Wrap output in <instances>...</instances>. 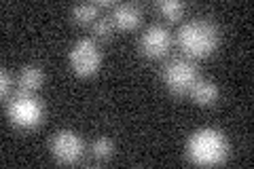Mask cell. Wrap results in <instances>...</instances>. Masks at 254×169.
I'll use <instances>...</instances> for the list:
<instances>
[{
    "label": "cell",
    "mask_w": 254,
    "mask_h": 169,
    "mask_svg": "<svg viewBox=\"0 0 254 169\" xmlns=\"http://www.w3.org/2000/svg\"><path fill=\"white\" fill-rule=\"evenodd\" d=\"M187 157L190 163L199 167L225 163L229 157L227 135L216 127H201V129L193 131L187 140Z\"/></svg>",
    "instance_id": "cell-1"
},
{
    "label": "cell",
    "mask_w": 254,
    "mask_h": 169,
    "mask_svg": "<svg viewBox=\"0 0 254 169\" xmlns=\"http://www.w3.org/2000/svg\"><path fill=\"white\" fill-rule=\"evenodd\" d=\"M176 40L187 57H193V59L208 57L218 47V40H220L218 26L203 17L189 19L178 28Z\"/></svg>",
    "instance_id": "cell-2"
},
{
    "label": "cell",
    "mask_w": 254,
    "mask_h": 169,
    "mask_svg": "<svg viewBox=\"0 0 254 169\" xmlns=\"http://www.w3.org/2000/svg\"><path fill=\"white\" fill-rule=\"evenodd\" d=\"M43 114V102L32 91L19 89L15 95H11L9 104H6V116L15 127H21V129H32V127L41 125Z\"/></svg>",
    "instance_id": "cell-3"
},
{
    "label": "cell",
    "mask_w": 254,
    "mask_h": 169,
    "mask_svg": "<svg viewBox=\"0 0 254 169\" xmlns=\"http://www.w3.org/2000/svg\"><path fill=\"white\" fill-rule=\"evenodd\" d=\"M161 78L172 93H189L199 80V70L190 57H174L163 66Z\"/></svg>",
    "instance_id": "cell-4"
},
{
    "label": "cell",
    "mask_w": 254,
    "mask_h": 169,
    "mask_svg": "<svg viewBox=\"0 0 254 169\" xmlns=\"http://www.w3.org/2000/svg\"><path fill=\"white\" fill-rule=\"evenodd\" d=\"M68 61H70V68L74 70V74L78 76L95 74L102 63V51L98 43H95V38H89V36L78 38L68 53Z\"/></svg>",
    "instance_id": "cell-5"
},
{
    "label": "cell",
    "mask_w": 254,
    "mask_h": 169,
    "mask_svg": "<svg viewBox=\"0 0 254 169\" xmlns=\"http://www.w3.org/2000/svg\"><path fill=\"white\" fill-rule=\"evenodd\" d=\"M51 152L55 161H60V163H76L85 152L83 138L72 129H60L51 138Z\"/></svg>",
    "instance_id": "cell-6"
},
{
    "label": "cell",
    "mask_w": 254,
    "mask_h": 169,
    "mask_svg": "<svg viewBox=\"0 0 254 169\" xmlns=\"http://www.w3.org/2000/svg\"><path fill=\"white\" fill-rule=\"evenodd\" d=\"M172 43H174L172 32L165 26H161V23H153V26H148L142 32L140 51L150 59H159V57H163V55H168Z\"/></svg>",
    "instance_id": "cell-7"
},
{
    "label": "cell",
    "mask_w": 254,
    "mask_h": 169,
    "mask_svg": "<svg viewBox=\"0 0 254 169\" xmlns=\"http://www.w3.org/2000/svg\"><path fill=\"white\" fill-rule=\"evenodd\" d=\"M110 19L115 21L117 28H121V30H133V28H138V23L142 19V9H140V4H136V2L115 4Z\"/></svg>",
    "instance_id": "cell-8"
},
{
    "label": "cell",
    "mask_w": 254,
    "mask_h": 169,
    "mask_svg": "<svg viewBox=\"0 0 254 169\" xmlns=\"http://www.w3.org/2000/svg\"><path fill=\"white\" fill-rule=\"evenodd\" d=\"M190 95H193L195 104H199V106H214V104L218 102L220 91H218V85L214 83V80L199 78L193 85V89H190Z\"/></svg>",
    "instance_id": "cell-9"
},
{
    "label": "cell",
    "mask_w": 254,
    "mask_h": 169,
    "mask_svg": "<svg viewBox=\"0 0 254 169\" xmlns=\"http://www.w3.org/2000/svg\"><path fill=\"white\" fill-rule=\"evenodd\" d=\"M43 83H45V72L38 66H34V63H28V66L21 68L19 78H17V85H19L21 91H32V93H34Z\"/></svg>",
    "instance_id": "cell-10"
},
{
    "label": "cell",
    "mask_w": 254,
    "mask_h": 169,
    "mask_svg": "<svg viewBox=\"0 0 254 169\" xmlns=\"http://www.w3.org/2000/svg\"><path fill=\"white\" fill-rule=\"evenodd\" d=\"M72 19L78 23H93L100 15V4L98 2H81L72 6Z\"/></svg>",
    "instance_id": "cell-11"
},
{
    "label": "cell",
    "mask_w": 254,
    "mask_h": 169,
    "mask_svg": "<svg viewBox=\"0 0 254 169\" xmlns=\"http://www.w3.org/2000/svg\"><path fill=\"white\" fill-rule=\"evenodd\" d=\"M157 9L161 11L168 19H180L182 15L187 11V4L182 2V0H159L157 2Z\"/></svg>",
    "instance_id": "cell-12"
},
{
    "label": "cell",
    "mask_w": 254,
    "mask_h": 169,
    "mask_svg": "<svg viewBox=\"0 0 254 169\" xmlns=\"http://www.w3.org/2000/svg\"><path fill=\"white\" fill-rule=\"evenodd\" d=\"M115 21L110 19V17H98L93 23H91V32L95 34V38H110L115 34Z\"/></svg>",
    "instance_id": "cell-13"
},
{
    "label": "cell",
    "mask_w": 254,
    "mask_h": 169,
    "mask_svg": "<svg viewBox=\"0 0 254 169\" xmlns=\"http://www.w3.org/2000/svg\"><path fill=\"white\" fill-rule=\"evenodd\" d=\"M91 150H93V157L95 159H100V161H104V159H110L113 157V152H115V142L110 140V138H98L93 142V146H91Z\"/></svg>",
    "instance_id": "cell-14"
},
{
    "label": "cell",
    "mask_w": 254,
    "mask_h": 169,
    "mask_svg": "<svg viewBox=\"0 0 254 169\" xmlns=\"http://www.w3.org/2000/svg\"><path fill=\"white\" fill-rule=\"evenodd\" d=\"M11 89H13V78H11L9 72L2 70V72H0V95L6 98V95L11 93Z\"/></svg>",
    "instance_id": "cell-15"
}]
</instances>
